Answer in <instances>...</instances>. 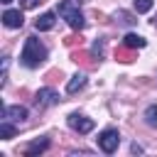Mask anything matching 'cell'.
Returning <instances> with one entry per match:
<instances>
[{
  "label": "cell",
  "mask_w": 157,
  "mask_h": 157,
  "mask_svg": "<svg viewBox=\"0 0 157 157\" xmlns=\"http://www.w3.org/2000/svg\"><path fill=\"white\" fill-rule=\"evenodd\" d=\"M15 132H17V130H15V125H10L7 120L0 125V135H2L5 140H12V137H15Z\"/></svg>",
  "instance_id": "15"
},
{
  "label": "cell",
  "mask_w": 157,
  "mask_h": 157,
  "mask_svg": "<svg viewBox=\"0 0 157 157\" xmlns=\"http://www.w3.org/2000/svg\"><path fill=\"white\" fill-rule=\"evenodd\" d=\"M54 22H56V15H54V12H44V15H39V17L34 20V27H37L39 32H47V29L54 27Z\"/></svg>",
  "instance_id": "10"
},
{
  "label": "cell",
  "mask_w": 157,
  "mask_h": 157,
  "mask_svg": "<svg viewBox=\"0 0 157 157\" xmlns=\"http://www.w3.org/2000/svg\"><path fill=\"white\" fill-rule=\"evenodd\" d=\"M91 52H93V54H96V56L101 59V56H103V52H105V39H96V42H93V49H91Z\"/></svg>",
  "instance_id": "17"
},
{
  "label": "cell",
  "mask_w": 157,
  "mask_h": 157,
  "mask_svg": "<svg viewBox=\"0 0 157 157\" xmlns=\"http://www.w3.org/2000/svg\"><path fill=\"white\" fill-rule=\"evenodd\" d=\"M155 25H157V17H155Z\"/></svg>",
  "instance_id": "24"
},
{
  "label": "cell",
  "mask_w": 157,
  "mask_h": 157,
  "mask_svg": "<svg viewBox=\"0 0 157 157\" xmlns=\"http://www.w3.org/2000/svg\"><path fill=\"white\" fill-rule=\"evenodd\" d=\"M135 12H150L152 10V0H132Z\"/></svg>",
  "instance_id": "16"
},
{
  "label": "cell",
  "mask_w": 157,
  "mask_h": 157,
  "mask_svg": "<svg viewBox=\"0 0 157 157\" xmlns=\"http://www.w3.org/2000/svg\"><path fill=\"white\" fill-rule=\"evenodd\" d=\"M34 103L37 108H49V105H56L59 103V93L54 88H39L37 96H34Z\"/></svg>",
  "instance_id": "4"
},
{
  "label": "cell",
  "mask_w": 157,
  "mask_h": 157,
  "mask_svg": "<svg viewBox=\"0 0 157 157\" xmlns=\"http://www.w3.org/2000/svg\"><path fill=\"white\" fill-rule=\"evenodd\" d=\"M96 17H98V22H108V17H105L103 12H96Z\"/></svg>",
  "instance_id": "21"
},
{
  "label": "cell",
  "mask_w": 157,
  "mask_h": 157,
  "mask_svg": "<svg viewBox=\"0 0 157 157\" xmlns=\"http://www.w3.org/2000/svg\"><path fill=\"white\" fill-rule=\"evenodd\" d=\"M64 44L66 47H81V34H69V37H64Z\"/></svg>",
  "instance_id": "19"
},
{
  "label": "cell",
  "mask_w": 157,
  "mask_h": 157,
  "mask_svg": "<svg viewBox=\"0 0 157 157\" xmlns=\"http://www.w3.org/2000/svg\"><path fill=\"white\" fill-rule=\"evenodd\" d=\"M123 44H125V47H130V49H142V47L147 44V39H145V37H140V34H135V32H128V34L123 37Z\"/></svg>",
  "instance_id": "11"
},
{
  "label": "cell",
  "mask_w": 157,
  "mask_h": 157,
  "mask_svg": "<svg viewBox=\"0 0 157 157\" xmlns=\"http://www.w3.org/2000/svg\"><path fill=\"white\" fill-rule=\"evenodd\" d=\"M20 2H22V7H25V10H32V7H37L42 0H20Z\"/></svg>",
  "instance_id": "20"
},
{
  "label": "cell",
  "mask_w": 157,
  "mask_h": 157,
  "mask_svg": "<svg viewBox=\"0 0 157 157\" xmlns=\"http://www.w3.org/2000/svg\"><path fill=\"white\" fill-rule=\"evenodd\" d=\"M93 56H96L93 52H81V49H78V52H71V61L81 64L83 69H96V66H98V61H96Z\"/></svg>",
  "instance_id": "6"
},
{
  "label": "cell",
  "mask_w": 157,
  "mask_h": 157,
  "mask_svg": "<svg viewBox=\"0 0 157 157\" xmlns=\"http://www.w3.org/2000/svg\"><path fill=\"white\" fill-rule=\"evenodd\" d=\"M145 123H147L150 128H157V105H150V108L145 110Z\"/></svg>",
  "instance_id": "14"
},
{
  "label": "cell",
  "mask_w": 157,
  "mask_h": 157,
  "mask_svg": "<svg viewBox=\"0 0 157 157\" xmlns=\"http://www.w3.org/2000/svg\"><path fill=\"white\" fill-rule=\"evenodd\" d=\"M115 20H120L123 25H132V22H135V20H132V15H130V12H125V10H118Z\"/></svg>",
  "instance_id": "18"
},
{
  "label": "cell",
  "mask_w": 157,
  "mask_h": 157,
  "mask_svg": "<svg viewBox=\"0 0 157 157\" xmlns=\"http://www.w3.org/2000/svg\"><path fill=\"white\" fill-rule=\"evenodd\" d=\"M78 5H81V0H61V2H59V15H61V17L69 22V27L76 29V32H81L83 25H86Z\"/></svg>",
  "instance_id": "2"
},
{
  "label": "cell",
  "mask_w": 157,
  "mask_h": 157,
  "mask_svg": "<svg viewBox=\"0 0 157 157\" xmlns=\"http://www.w3.org/2000/svg\"><path fill=\"white\" fill-rule=\"evenodd\" d=\"M118 145H120V135H118V130L108 128V130H103V132L98 135V147H101L105 155H113V152L118 150Z\"/></svg>",
  "instance_id": "3"
},
{
  "label": "cell",
  "mask_w": 157,
  "mask_h": 157,
  "mask_svg": "<svg viewBox=\"0 0 157 157\" xmlns=\"http://www.w3.org/2000/svg\"><path fill=\"white\" fill-rule=\"evenodd\" d=\"M2 2H5V5H7V2H12V0H2Z\"/></svg>",
  "instance_id": "23"
},
{
  "label": "cell",
  "mask_w": 157,
  "mask_h": 157,
  "mask_svg": "<svg viewBox=\"0 0 157 157\" xmlns=\"http://www.w3.org/2000/svg\"><path fill=\"white\" fill-rule=\"evenodd\" d=\"M47 150H49V137H39V140L29 142V145L22 150V155H25V157H34V155H42V152H47Z\"/></svg>",
  "instance_id": "7"
},
{
  "label": "cell",
  "mask_w": 157,
  "mask_h": 157,
  "mask_svg": "<svg viewBox=\"0 0 157 157\" xmlns=\"http://www.w3.org/2000/svg\"><path fill=\"white\" fill-rule=\"evenodd\" d=\"M2 22H5V27L17 29V27H22L25 17H22V12H20V10H5V12H2Z\"/></svg>",
  "instance_id": "9"
},
{
  "label": "cell",
  "mask_w": 157,
  "mask_h": 157,
  "mask_svg": "<svg viewBox=\"0 0 157 157\" xmlns=\"http://www.w3.org/2000/svg\"><path fill=\"white\" fill-rule=\"evenodd\" d=\"M2 115H5V120L22 123V120L27 118V108H25V105H5V108H2Z\"/></svg>",
  "instance_id": "8"
},
{
  "label": "cell",
  "mask_w": 157,
  "mask_h": 157,
  "mask_svg": "<svg viewBox=\"0 0 157 157\" xmlns=\"http://www.w3.org/2000/svg\"><path fill=\"white\" fill-rule=\"evenodd\" d=\"M115 59H118V61H123V64H130V61H135V52H132L130 47H125V44H123V47H118V49H115Z\"/></svg>",
  "instance_id": "13"
},
{
  "label": "cell",
  "mask_w": 157,
  "mask_h": 157,
  "mask_svg": "<svg viewBox=\"0 0 157 157\" xmlns=\"http://www.w3.org/2000/svg\"><path fill=\"white\" fill-rule=\"evenodd\" d=\"M20 61H22L27 69H37V66H42V64L47 61V47H44L37 37H27Z\"/></svg>",
  "instance_id": "1"
},
{
  "label": "cell",
  "mask_w": 157,
  "mask_h": 157,
  "mask_svg": "<svg viewBox=\"0 0 157 157\" xmlns=\"http://www.w3.org/2000/svg\"><path fill=\"white\" fill-rule=\"evenodd\" d=\"M69 125H71L76 132H81V135H86V132L93 130V120H91V118H83V115H78V113H71V115H69Z\"/></svg>",
  "instance_id": "5"
},
{
  "label": "cell",
  "mask_w": 157,
  "mask_h": 157,
  "mask_svg": "<svg viewBox=\"0 0 157 157\" xmlns=\"http://www.w3.org/2000/svg\"><path fill=\"white\" fill-rule=\"evenodd\" d=\"M130 150H132V152H135V155H140V152H142V147H140V145H137V142H135V145H132V147H130Z\"/></svg>",
  "instance_id": "22"
},
{
  "label": "cell",
  "mask_w": 157,
  "mask_h": 157,
  "mask_svg": "<svg viewBox=\"0 0 157 157\" xmlns=\"http://www.w3.org/2000/svg\"><path fill=\"white\" fill-rule=\"evenodd\" d=\"M83 86H86V74H74L71 81L66 83V91H69V93H78Z\"/></svg>",
  "instance_id": "12"
}]
</instances>
